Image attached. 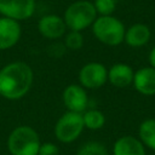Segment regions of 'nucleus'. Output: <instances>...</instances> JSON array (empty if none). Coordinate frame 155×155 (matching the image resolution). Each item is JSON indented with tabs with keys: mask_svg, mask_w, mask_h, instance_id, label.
I'll return each mask as SVG.
<instances>
[{
	"mask_svg": "<svg viewBox=\"0 0 155 155\" xmlns=\"http://www.w3.org/2000/svg\"><path fill=\"white\" fill-rule=\"evenodd\" d=\"M58 154H59L58 147L54 143L46 142V143H42L40 145L39 154L38 155H58Z\"/></svg>",
	"mask_w": 155,
	"mask_h": 155,
	"instance_id": "nucleus-20",
	"label": "nucleus"
},
{
	"mask_svg": "<svg viewBox=\"0 0 155 155\" xmlns=\"http://www.w3.org/2000/svg\"><path fill=\"white\" fill-rule=\"evenodd\" d=\"M84 126L88 130H99L105 124L104 114L98 109H90L82 113Z\"/></svg>",
	"mask_w": 155,
	"mask_h": 155,
	"instance_id": "nucleus-16",
	"label": "nucleus"
},
{
	"mask_svg": "<svg viewBox=\"0 0 155 155\" xmlns=\"http://www.w3.org/2000/svg\"><path fill=\"white\" fill-rule=\"evenodd\" d=\"M38 29L44 38L50 40H56L65 34L67 25L62 17L57 15H47L40 18Z\"/></svg>",
	"mask_w": 155,
	"mask_h": 155,
	"instance_id": "nucleus-10",
	"label": "nucleus"
},
{
	"mask_svg": "<svg viewBox=\"0 0 155 155\" xmlns=\"http://www.w3.org/2000/svg\"><path fill=\"white\" fill-rule=\"evenodd\" d=\"M79 80L84 88H99L108 80V70L102 63L90 62L80 69Z\"/></svg>",
	"mask_w": 155,
	"mask_h": 155,
	"instance_id": "nucleus-6",
	"label": "nucleus"
},
{
	"mask_svg": "<svg viewBox=\"0 0 155 155\" xmlns=\"http://www.w3.org/2000/svg\"><path fill=\"white\" fill-rule=\"evenodd\" d=\"M149 63H150V67H153L155 69V46L153 47V50L149 53Z\"/></svg>",
	"mask_w": 155,
	"mask_h": 155,
	"instance_id": "nucleus-21",
	"label": "nucleus"
},
{
	"mask_svg": "<svg viewBox=\"0 0 155 155\" xmlns=\"http://www.w3.org/2000/svg\"><path fill=\"white\" fill-rule=\"evenodd\" d=\"M134 73L128 64L116 63L108 70V80L109 82L119 88H124L130 86L133 82Z\"/></svg>",
	"mask_w": 155,
	"mask_h": 155,
	"instance_id": "nucleus-12",
	"label": "nucleus"
},
{
	"mask_svg": "<svg viewBox=\"0 0 155 155\" xmlns=\"http://www.w3.org/2000/svg\"><path fill=\"white\" fill-rule=\"evenodd\" d=\"M115 1H117V0H115Z\"/></svg>",
	"mask_w": 155,
	"mask_h": 155,
	"instance_id": "nucleus-23",
	"label": "nucleus"
},
{
	"mask_svg": "<svg viewBox=\"0 0 155 155\" xmlns=\"http://www.w3.org/2000/svg\"><path fill=\"white\" fill-rule=\"evenodd\" d=\"M76 155H109L107 148L99 142H88L84 144Z\"/></svg>",
	"mask_w": 155,
	"mask_h": 155,
	"instance_id": "nucleus-17",
	"label": "nucleus"
},
{
	"mask_svg": "<svg viewBox=\"0 0 155 155\" xmlns=\"http://www.w3.org/2000/svg\"><path fill=\"white\" fill-rule=\"evenodd\" d=\"M33 70L25 62H12L0 70V94L11 101L24 97L31 87Z\"/></svg>",
	"mask_w": 155,
	"mask_h": 155,
	"instance_id": "nucleus-1",
	"label": "nucleus"
},
{
	"mask_svg": "<svg viewBox=\"0 0 155 155\" xmlns=\"http://www.w3.org/2000/svg\"><path fill=\"white\" fill-rule=\"evenodd\" d=\"M0 98H1V94H0Z\"/></svg>",
	"mask_w": 155,
	"mask_h": 155,
	"instance_id": "nucleus-22",
	"label": "nucleus"
},
{
	"mask_svg": "<svg viewBox=\"0 0 155 155\" xmlns=\"http://www.w3.org/2000/svg\"><path fill=\"white\" fill-rule=\"evenodd\" d=\"M96 39L108 46H117L125 39V25L113 16H99L92 24Z\"/></svg>",
	"mask_w": 155,
	"mask_h": 155,
	"instance_id": "nucleus-4",
	"label": "nucleus"
},
{
	"mask_svg": "<svg viewBox=\"0 0 155 155\" xmlns=\"http://www.w3.org/2000/svg\"><path fill=\"white\" fill-rule=\"evenodd\" d=\"M84 45V38L82 34L80 31H75V30H70L68 34H65L64 36V46L69 50L76 51L80 50Z\"/></svg>",
	"mask_w": 155,
	"mask_h": 155,
	"instance_id": "nucleus-18",
	"label": "nucleus"
},
{
	"mask_svg": "<svg viewBox=\"0 0 155 155\" xmlns=\"http://www.w3.org/2000/svg\"><path fill=\"white\" fill-rule=\"evenodd\" d=\"M134 88L144 96L155 94V69L153 67H144L138 69L133 76Z\"/></svg>",
	"mask_w": 155,
	"mask_h": 155,
	"instance_id": "nucleus-11",
	"label": "nucleus"
},
{
	"mask_svg": "<svg viewBox=\"0 0 155 155\" xmlns=\"http://www.w3.org/2000/svg\"><path fill=\"white\" fill-rule=\"evenodd\" d=\"M97 18V11L93 2L87 0H79L70 4L65 11L63 19L67 28L75 31H81L92 25Z\"/></svg>",
	"mask_w": 155,
	"mask_h": 155,
	"instance_id": "nucleus-3",
	"label": "nucleus"
},
{
	"mask_svg": "<svg viewBox=\"0 0 155 155\" xmlns=\"http://www.w3.org/2000/svg\"><path fill=\"white\" fill-rule=\"evenodd\" d=\"M85 128L82 114L67 110L54 125V136L62 143L74 142Z\"/></svg>",
	"mask_w": 155,
	"mask_h": 155,
	"instance_id": "nucleus-5",
	"label": "nucleus"
},
{
	"mask_svg": "<svg viewBox=\"0 0 155 155\" xmlns=\"http://www.w3.org/2000/svg\"><path fill=\"white\" fill-rule=\"evenodd\" d=\"M40 145L38 132L25 125L16 127L7 138V149L11 155H38Z\"/></svg>",
	"mask_w": 155,
	"mask_h": 155,
	"instance_id": "nucleus-2",
	"label": "nucleus"
},
{
	"mask_svg": "<svg viewBox=\"0 0 155 155\" xmlns=\"http://www.w3.org/2000/svg\"><path fill=\"white\" fill-rule=\"evenodd\" d=\"M150 29L148 25L143 23H136L131 25L126 31H125V39L126 44L131 47H140L148 44L150 40Z\"/></svg>",
	"mask_w": 155,
	"mask_h": 155,
	"instance_id": "nucleus-14",
	"label": "nucleus"
},
{
	"mask_svg": "<svg viewBox=\"0 0 155 155\" xmlns=\"http://www.w3.org/2000/svg\"><path fill=\"white\" fill-rule=\"evenodd\" d=\"M113 155H145V149L138 138L122 136L114 143Z\"/></svg>",
	"mask_w": 155,
	"mask_h": 155,
	"instance_id": "nucleus-13",
	"label": "nucleus"
},
{
	"mask_svg": "<svg viewBox=\"0 0 155 155\" xmlns=\"http://www.w3.org/2000/svg\"><path fill=\"white\" fill-rule=\"evenodd\" d=\"M35 12V0H0V15L15 21H23Z\"/></svg>",
	"mask_w": 155,
	"mask_h": 155,
	"instance_id": "nucleus-7",
	"label": "nucleus"
},
{
	"mask_svg": "<svg viewBox=\"0 0 155 155\" xmlns=\"http://www.w3.org/2000/svg\"><path fill=\"white\" fill-rule=\"evenodd\" d=\"M63 103L69 111L84 113L88 104V96L86 90L81 85L71 84L63 91Z\"/></svg>",
	"mask_w": 155,
	"mask_h": 155,
	"instance_id": "nucleus-8",
	"label": "nucleus"
},
{
	"mask_svg": "<svg viewBox=\"0 0 155 155\" xmlns=\"http://www.w3.org/2000/svg\"><path fill=\"white\" fill-rule=\"evenodd\" d=\"M22 29L18 21L0 17V50L13 47L21 39Z\"/></svg>",
	"mask_w": 155,
	"mask_h": 155,
	"instance_id": "nucleus-9",
	"label": "nucleus"
},
{
	"mask_svg": "<svg viewBox=\"0 0 155 155\" xmlns=\"http://www.w3.org/2000/svg\"><path fill=\"white\" fill-rule=\"evenodd\" d=\"M93 5L97 13H99L101 16H111V13L115 11L116 1L115 0H94Z\"/></svg>",
	"mask_w": 155,
	"mask_h": 155,
	"instance_id": "nucleus-19",
	"label": "nucleus"
},
{
	"mask_svg": "<svg viewBox=\"0 0 155 155\" xmlns=\"http://www.w3.org/2000/svg\"><path fill=\"white\" fill-rule=\"evenodd\" d=\"M139 140L151 150H155V119L144 120L138 130Z\"/></svg>",
	"mask_w": 155,
	"mask_h": 155,
	"instance_id": "nucleus-15",
	"label": "nucleus"
}]
</instances>
